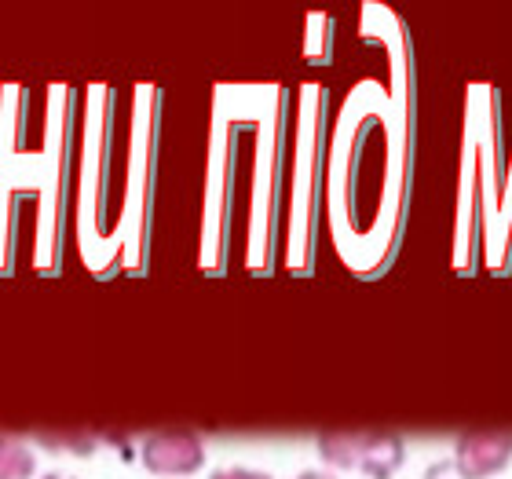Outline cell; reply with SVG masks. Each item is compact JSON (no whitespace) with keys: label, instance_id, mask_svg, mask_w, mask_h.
I'll list each match as a JSON object with an SVG mask.
<instances>
[{"label":"cell","instance_id":"7","mask_svg":"<svg viewBox=\"0 0 512 479\" xmlns=\"http://www.w3.org/2000/svg\"><path fill=\"white\" fill-rule=\"evenodd\" d=\"M161 85H128V198L121 220V275L143 278L150 271L154 242V194L161 154Z\"/></svg>","mask_w":512,"mask_h":479},{"label":"cell","instance_id":"3","mask_svg":"<svg viewBox=\"0 0 512 479\" xmlns=\"http://www.w3.org/2000/svg\"><path fill=\"white\" fill-rule=\"evenodd\" d=\"M128 198V88H81L70 187V235L77 260L99 282L121 275V220Z\"/></svg>","mask_w":512,"mask_h":479},{"label":"cell","instance_id":"15","mask_svg":"<svg viewBox=\"0 0 512 479\" xmlns=\"http://www.w3.org/2000/svg\"><path fill=\"white\" fill-rule=\"evenodd\" d=\"M297 479H337L333 472H322V469H311V472H300Z\"/></svg>","mask_w":512,"mask_h":479},{"label":"cell","instance_id":"16","mask_svg":"<svg viewBox=\"0 0 512 479\" xmlns=\"http://www.w3.org/2000/svg\"><path fill=\"white\" fill-rule=\"evenodd\" d=\"M41 479H74V476H63V472H48V476H41Z\"/></svg>","mask_w":512,"mask_h":479},{"label":"cell","instance_id":"12","mask_svg":"<svg viewBox=\"0 0 512 479\" xmlns=\"http://www.w3.org/2000/svg\"><path fill=\"white\" fill-rule=\"evenodd\" d=\"M330 15H308V41H304V55L311 63H326L330 59V41H333V26Z\"/></svg>","mask_w":512,"mask_h":479},{"label":"cell","instance_id":"8","mask_svg":"<svg viewBox=\"0 0 512 479\" xmlns=\"http://www.w3.org/2000/svg\"><path fill=\"white\" fill-rule=\"evenodd\" d=\"M315 447L326 465L359 469L370 479H392L406 461V443L395 432H326Z\"/></svg>","mask_w":512,"mask_h":479},{"label":"cell","instance_id":"5","mask_svg":"<svg viewBox=\"0 0 512 479\" xmlns=\"http://www.w3.org/2000/svg\"><path fill=\"white\" fill-rule=\"evenodd\" d=\"M260 81L253 85L213 88L209 114V150H205V187H202V227H198V271L209 278H224L235 249L238 220V183H242V154L253 136Z\"/></svg>","mask_w":512,"mask_h":479},{"label":"cell","instance_id":"14","mask_svg":"<svg viewBox=\"0 0 512 479\" xmlns=\"http://www.w3.org/2000/svg\"><path fill=\"white\" fill-rule=\"evenodd\" d=\"M209 479H275V476L256 472V469H242V465H227V469H216Z\"/></svg>","mask_w":512,"mask_h":479},{"label":"cell","instance_id":"13","mask_svg":"<svg viewBox=\"0 0 512 479\" xmlns=\"http://www.w3.org/2000/svg\"><path fill=\"white\" fill-rule=\"evenodd\" d=\"M421 479H465L458 472V465H454V458H443V461H432L425 469V476Z\"/></svg>","mask_w":512,"mask_h":479},{"label":"cell","instance_id":"2","mask_svg":"<svg viewBox=\"0 0 512 479\" xmlns=\"http://www.w3.org/2000/svg\"><path fill=\"white\" fill-rule=\"evenodd\" d=\"M77 107L81 88L66 81L0 85V278L15 275L26 238L33 275H63Z\"/></svg>","mask_w":512,"mask_h":479},{"label":"cell","instance_id":"1","mask_svg":"<svg viewBox=\"0 0 512 479\" xmlns=\"http://www.w3.org/2000/svg\"><path fill=\"white\" fill-rule=\"evenodd\" d=\"M359 37L384 52L388 81L359 77L330 114L322 224L344 271L377 282L399 260L414 198L417 59L403 15L384 4L359 8Z\"/></svg>","mask_w":512,"mask_h":479},{"label":"cell","instance_id":"9","mask_svg":"<svg viewBox=\"0 0 512 479\" xmlns=\"http://www.w3.org/2000/svg\"><path fill=\"white\" fill-rule=\"evenodd\" d=\"M139 458H143V469L150 476H165V479L194 476V472L205 469V443L202 436H194L187 428H165V432L147 436Z\"/></svg>","mask_w":512,"mask_h":479},{"label":"cell","instance_id":"10","mask_svg":"<svg viewBox=\"0 0 512 479\" xmlns=\"http://www.w3.org/2000/svg\"><path fill=\"white\" fill-rule=\"evenodd\" d=\"M512 432H461L454 465L465 479H491L509 469Z\"/></svg>","mask_w":512,"mask_h":479},{"label":"cell","instance_id":"6","mask_svg":"<svg viewBox=\"0 0 512 479\" xmlns=\"http://www.w3.org/2000/svg\"><path fill=\"white\" fill-rule=\"evenodd\" d=\"M289 110L293 88L282 81H260L256 121L249 136V202H246V275L267 278L278 267L282 245V198H286Z\"/></svg>","mask_w":512,"mask_h":479},{"label":"cell","instance_id":"11","mask_svg":"<svg viewBox=\"0 0 512 479\" xmlns=\"http://www.w3.org/2000/svg\"><path fill=\"white\" fill-rule=\"evenodd\" d=\"M37 472V458L26 443L0 436V479H30Z\"/></svg>","mask_w":512,"mask_h":479},{"label":"cell","instance_id":"4","mask_svg":"<svg viewBox=\"0 0 512 479\" xmlns=\"http://www.w3.org/2000/svg\"><path fill=\"white\" fill-rule=\"evenodd\" d=\"M326 136H330V88L322 81H304L293 88V110H289L286 198H282V245H278V267L293 278L315 275Z\"/></svg>","mask_w":512,"mask_h":479}]
</instances>
